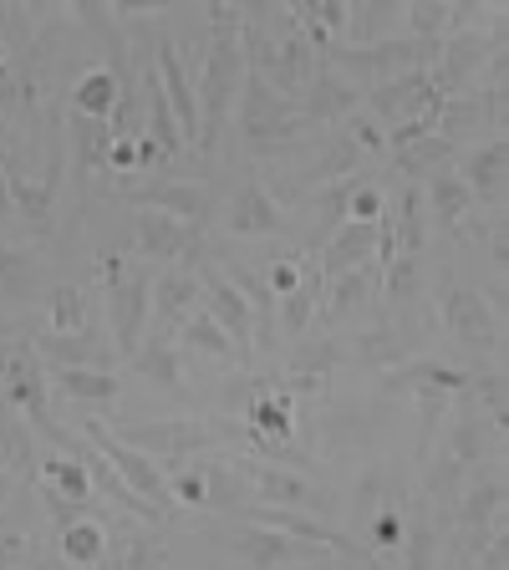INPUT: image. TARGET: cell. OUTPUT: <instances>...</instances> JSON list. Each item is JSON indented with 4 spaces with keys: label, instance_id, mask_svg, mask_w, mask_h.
<instances>
[{
    "label": "cell",
    "instance_id": "obj_1",
    "mask_svg": "<svg viewBox=\"0 0 509 570\" xmlns=\"http://www.w3.org/2000/svg\"><path fill=\"white\" fill-rule=\"evenodd\" d=\"M209 57H204L199 67V148L204 158L214 154V142H219V132H225L229 122V102H235L239 82H245V11L239 6H214L209 11Z\"/></svg>",
    "mask_w": 509,
    "mask_h": 570
},
{
    "label": "cell",
    "instance_id": "obj_2",
    "mask_svg": "<svg viewBox=\"0 0 509 570\" xmlns=\"http://www.w3.org/2000/svg\"><path fill=\"white\" fill-rule=\"evenodd\" d=\"M0 387H6V397H11L16 413H21L47 443H57L61 453H87L82 443L71 439L67 428L51 417L47 372H41V356H36L31 342H6V346H0Z\"/></svg>",
    "mask_w": 509,
    "mask_h": 570
},
{
    "label": "cell",
    "instance_id": "obj_3",
    "mask_svg": "<svg viewBox=\"0 0 509 570\" xmlns=\"http://www.w3.org/2000/svg\"><path fill=\"white\" fill-rule=\"evenodd\" d=\"M306 132V118L291 97H281L271 82L261 77V67L245 57V82H239V138L249 148H281L296 142Z\"/></svg>",
    "mask_w": 509,
    "mask_h": 570
},
{
    "label": "cell",
    "instance_id": "obj_4",
    "mask_svg": "<svg viewBox=\"0 0 509 570\" xmlns=\"http://www.w3.org/2000/svg\"><path fill=\"white\" fill-rule=\"evenodd\" d=\"M107 281V311H112V342L118 356H133L148 336V296H154V275L143 265H128L123 255H102Z\"/></svg>",
    "mask_w": 509,
    "mask_h": 570
},
{
    "label": "cell",
    "instance_id": "obj_5",
    "mask_svg": "<svg viewBox=\"0 0 509 570\" xmlns=\"http://www.w3.org/2000/svg\"><path fill=\"white\" fill-rule=\"evenodd\" d=\"M439 47L443 41H418V36H378V41H356V47H332L326 57L356 77H368L372 87L398 77V71H428L439 61Z\"/></svg>",
    "mask_w": 509,
    "mask_h": 570
},
{
    "label": "cell",
    "instance_id": "obj_6",
    "mask_svg": "<svg viewBox=\"0 0 509 570\" xmlns=\"http://www.w3.org/2000/svg\"><path fill=\"white\" fill-rule=\"evenodd\" d=\"M495 51H505V16H499V11H495V21H489V31L469 26V31L443 36L439 61L428 67V77H433V87H439V97L469 92V82H474L479 67H484Z\"/></svg>",
    "mask_w": 509,
    "mask_h": 570
},
{
    "label": "cell",
    "instance_id": "obj_7",
    "mask_svg": "<svg viewBox=\"0 0 509 570\" xmlns=\"http://www.w3.org/2000/svg\"><path fill=\"white\" fill-rule=\"evenodd\" d=\"M439 87H433V77L428 71H398V77H388V82H372L368 92H362V107H368V118L378 122V128L398 132L408 128V122L418 118H433L439 112ZM382 132V138H388Z\"/></svg>",
    "mask_w": 509,
    "mask_h": 570
},
{
    "label": "cell",
    "instance_id": "obj_8",
    "mask_svg": "<svg viewBox=\"0 0 509 570\" xmlns=\"http://www.w3.org/2000/svg\"><path fill=\"white\" fill-rule=\"evenodd\" d=\"M87 433V443H92L97 453H102V463L112 469V474L123 479V484L133 489V494L143 499V504H154L158 514H168L174 510V494H168V479H164V469H158L148 453H138V449H128V443L112 433V428H102V423H87L82 428Z\"/></svg>",
    "mask_w": 509,
    "mask_h": 570
},
{
    "label": "cell",
    "instance_id": "obj_9",
    "mask_svg": "<svg viewBox=\"0 0 509 570\" xmlns=\"http://www.w3.org/2000/svg\"><path fill=\"white\" fill-rule=\"evenodd\" d=\"M239 474L249 484V504H275V510H306V514H326L332 499L321 494L311 479L291 474V469H275V463H255V459H239Z\"/></svg>",
    "mask_w": 509,
    "mask_h": 570
},
{
    "label": "cell",
    "instance_id": "obj_10",
    "mask_svg": "<svg viewBox=\"0 0 509 570\" xmlns=\"http://www.w3.org/2000/svg\"><path fill=\"white\" fill-rule=\"evenodd\" d=\"M61 168H67V158H61V138H51V158H47V174H41V178L21 174V168H6V184H11V209L26 219V229H31V235H51V225H57Z\"/></svg>",
    "mask_w": 509,
    "mask_h": 570
},
{
    "label": "cell",
    "instance_id": "obj_11",
    "mask_svg": "<svg viewBox=\"0 0 509 570\" xmlns=\"http://www.w3.org/2000/svg\"><path fill=\"white\" fill-rule=\"evenodd\" d=\"M133 245L143 261H204L199 225H184V219L158 209H133Z\"/></svg>",
    "mask_w": 509,
    "mask_h": 570
},
{
    "label": "cell",
    "instance_id": "obj_12",
    "mask_svg": "<svg viewBox=\"0 0 509 570\" xmlns=\"http://www.w3.org/2000/svg\"><path fill=\"white\" fill-rule=\"evenodd\" d=\"M484 459V428H479V413H459L449 423V443H443L439 469L428 474V499H453L459 484L479 469Z\"/></svg>",
    "mask_w": 509,
    "mask_h": 570
},
{
    "label": "cell",
    "instance_id": "obj_13",
    "mask_svg": "<svg viewBox=\"0 0 509 570\" xmlns=\"http://www.w3.org/2000/svg\"><path fill=\"white\" fill-rule=\"evenodd\" d=\"M128 449L148 453V459H184V453H209L214 443H219V428L209 423H194V417H184V423H128V428H112Z\"/></svg>",
    "mask_w": 509,
    "mask_h": 570
},
{
    "label": "cell",
    "instance_id": "obj_14",
    "mask_svg": "<svg viewBox=\"0 0 509 570\" xmlns=\"http://www.w3.org/2000/svg\"><path fill=\"white\" fill-rule=\"evenodd\" d=\"M306 128H342L352 112H362V87L346 82L342 71L316 67V77L306 82V92L296 97Z\"/></svg>",
    "mask_w": 509,
    "mask_h": 570
},
{
    "label": "cell",
    "instance_id": "obj_15",
    "mask_svg": "<svg viewBox=\"0 0 509 570\" xmlns=\"http://www.w3.org/2000/svg\"><path fill=\"white\" fill-rule=\"evenodd\" d=\"M439 316L443 326H449L459 342L469 346H499V311L489 306V296H479V291H469V285H449L439 296Z\"/></svg>",
    "mask_w": 509,
    "mask_h": 570
},
{
    "label": "cell",
    "instance_id": "obj_16",
    "mask_svg": "<svg viewBox=\"0 0 509 570\" xmlns=\"http://www.w3.org/2000/svg\"><path fill=\"white\" fill-rule=\"evenodd\" d=\"M194 275H199V296H204V311H209L219 326H225L229 336H235V346H249L255 342V311H249V301L239 296L235 285L219 275V265H209V255H204L199 265H194Z\"/></svg>",
    "mask_w": 509,
    "mask_h": 570
},
{
    "label": "cell",
    "instance_id": "obj_17",
    "mask_svg": "<svg viewBox=\"0 0 509 570\" xmlns=\"http://www.w3.org/2000/svg\"><path fill=\"white\" fill-rule=\"evenodd\" d=\"M138 209H158V214H174V219H184V225H199L209 219V189L204 184H194V178H158V184H148V189H133L128 194Z\"/></svg>",
    "mask_w": 509,
    "mask_h": 570
},
{
    "label": "cell",
    "instance_id": "obj_18",
    "mask_svg": "<svg viewBox=\"0 0 509 570\" xmlns=\"http://www.w3.org/2000/svg\"><path fill=\"white\" fill-rule=\"evenodd\" d=\"M229 550H235V560H245L249 570H275V566L306 560V546H301V540H291V534H281V530H265V524H249V520L235 524Z\"/></svg>",
    "mask_w": 509,
    "mask_h": 570
},
{
    "label": "cell",
    "instance_id": "obj_19",
    "mask_svg": "<svg viewBox=\"0 0 509 570\" xmlns=\"http://www.w3.org/2000/svg\"><path fill=\"white\" fill-rule=\"evenodd\" d=\"M194 301H199V275L189 265H174V271L154 275V296H148L154 336H174V326L194 311Z\"/></svg>",
    "mask_w": 509,
    "mask_h": 570
},
{
    "label": "cell",
    "instance_id": "obj_20",
    "mask_svg": "<svg viewBox=\"0 0 509 570\" xmlns=\"http://www.w3.org/2000/svg\"><path fill=\"white\" fill-rule=\"evenodd\" d=\"M158 82H164V97L174 107L178 132L194 148L199 142V102H194V82H189V71H184V57H178L174 41H158Z\"/></svg>",
    "mask_w": 509,
    "mask_h": 570
},
{
    "label": "cell",
    "instance_id": "obj_21",
    "mask_svg": "<svg viewBox=\"0 0 509 570\" xmlns=\"http://www.w3.org/2000/svg\"><path fill=\"white\" fill-rule=\"evenodd\" d=\"M225 229L229 235H275V229H281V204H275V194L265 189L261 178H245L235 189Z\"/></svg>",
    "mask_w": 509,
    "mask_h": 570
},
{
    "label": "cell",
    "instance_id": "obj_22",
    "mask_svg": "<svg viewBox=\"0 0 509 570\" xmlns=\"http://www.w3.org/2000/svg\"><path fill=\"white\" fill-rule=\"evenodd\" d=\"M372 255H378V225H356V219H346V225L332 229V239H326V249H321V285L336 281L342 271H356V265H368Z\"/></svg>",
    "mask_w": 509,
    "mask_h": 570
},
{
    "label": "cell",
    "instance_id": "obj_23",
    "mask_svg": "<svg viewBox=\"0 0 509 570\" xmlns=\"http://www.w3.org/2000/svg\"><path fill=\"white\" fill-rule=\"evenodd\" d=\"M36 356H47V362H57V367H112V346L102 342V336L92 332H47V336H36Z\"/></svg>",
    "mask_w": 509,
    "mask_h": 570
},
{
    "label": "cell",
    "instance_id": "obj_24",
    "mask_svg": "<svg viewBox=\"0 0 509 570\" xmlns=\"http://www.w3.org/2000/svg\"><path fill=\"white\" fill-rule=\"evenodd\" d=\"M362 158H368V154H362V148H356L342 128H332V138L321 142L316 164H311L306 174H296V189H326V184H336V178L362 174Z\"/></svg>",
    "mask_w": 509,
    "mask_h": 570
},
{
    "label": "cell",
    "instance_id": "obj_25",
    "mask_svg": "<svg viewBox=\"0 0 509 570\" xmlns=\"http://www.w3.org/2000/svg\"><path fill=\"white\" fill-rule=\"evenodd\" d=\"M499 510H505V474L499 469H489L484 479H469V489L459 494V510H453V520H459V530H479L484 534L489 524H499Z\"/></svg>",
    "mask_w": 509,
    "mask_h": 570
},
{
    "label": "cell",
    "instance_id": "obj_26",
    "mask_svg": "<svg viewBox=\"0 0 509 570\" xmlns=\"http://www.w3.org/2000/svg\"><path fill=\"white\" fill-rule=\"evenodd\" d=\"M143 107H148V128H143V138L158 148V158H178L189 142H184V132H178V118H174V107H168V97H164L158 71L143 77Z\"/></svg>",
    "mask_w": 509,
    "mask_h": 570
},
{
    "label": "cell",
    "instance_id": "obj_27",
    "mask_svg": "<svg viewBox=\"0 0 509 570\" xmlns=\"http://www.w3.org/2000/svg\"><path fill=\"white\" fill-rule=\"evenodd\" d=\"M133 372H143V382L158 392H178L184 387V356H178V342L174 336H148L138 352L128 356Z\"/></svg>",
    "mask_w": 509,
    "mask_h": 570
},
{
    "label": "cell",
    "instance_id": "obj_28",
    "mask_svg": "<svg viewBox=\"0 0 509 570\" xmlns=\"http://www.w3.org/2000/svg\"><path fill=\"white\" fill-rule=\"evenodd\" d=\"M118 97H123V82L112 77V67H87L71 87V112L77 118H92V122H112L118 112Z\"/></svg>",
    "mask_w": 509,
    "mask_h": 570
},
{
    "label": "cell",
    "instance_id": "obj_29",
    "mask_svg": "<svg viewBox=\"0 0 509 570\" xmlns=\"http://www.w3.org/2000/svg\"><path fill=\"white\" fill-rule=\"evenodd\" d=\"M505 158H509V148H505V138H484L474 148V154L463 158V168H459V178L469 184V194H474V204L479 199H499V189H505Z\"/></svg>",
    "mask_w": 509,
    "mask_h": 570
},
{
    "label": "cell",
    "instance_id": "obj_30",
    "mask_svg": "<svg viewBox=\"0 0 509 570\" xmlns=\"http://www.w3.org/2000/svg\"><path fill=\"white\" fill-rule=\"evenodd\" d=\"M428 204H433L439 229H463L469 225V214H474V194H469V184L459 178V168H439V174H433V184H428Z\"/></svg>",
    "mask_w": 509,
    "mask_h": 570
},
{
    "label": "cell",
    "instance_id": "obj_31",
    "mask_svg": "<svg viewBox=\"0 0 509 570\" xmlns=\"http://www.w3.org/2000/svg\"><path fill=\"white\" fill-rule=\"evenodd\" d=\"M403 556H408V570H439V524H433V504L428 499H418L403 524Z\"/></svg>",
    "mask_w": 509,
    "mask_h": 570
},
{
    "label": "cell",
    "instance_id": "obj_32",
    "mask_svg": "<svg viewBox=\"0 0 509 570\" xmlns=\"http://www.w3.org/2000/svg\"><path fill=\"white\" fill-rule=\"evenodd\" d=\"M61 560L71 570H97L107 560V530L102 520H71L61 524Z\"/></svg>",
    "mask_w": 509,
    "mask_h": 570
},
{
    "label": "cell",
    "instance_id": "obj_33",
    "mask_svg": "<svg viewBox=\"0 0 509 570\" xmlns=\"http://www.w3.org/2000/svg\"><path fill=\"white\" fill-rule=\"evenodd\" d=\"M413 387H439V392H463L469 372L449 367V362H398L388 377V392H413Z\"/></svg>",
    "mask_w": 509,
    "mask_h": 570
},
{
    "label": "cell",
    "instance_id": "obj_34",
    "mask_svg": "<svg viewBox=\"0 0 509 570\" xmlns=\"http://www.w3.org/2000/svg\"><path fill=\"white\" fill-rule=\"evenodd\" d=\"M36 285H41V265L26 245H0V296L26 306L36 296Z\"/></svg>",
    "mask_w": 509,
    "mask_h": 570
},
{
    "label": "cell",
    "instance_id": "obj_35",
    "mask_svg": "<svg viewBox=\"0 0 509 570\" xmlns=\"http://www.w3.org/2000/svg\"><path fill=\"white\" fill-rule=\"evenodd\" d=\"M346 356V342L342 336H316V342H306L296 352V362H291V387H316V382H326V372H336V362Z\"/></svg>",
    "mask_w": 509,
    "mask_h": 570
},
{
    "label": "cell",
    "instance_id": "obj_36",
    "mask_svg": "<svg viewBox=\"0 0 509 570\" xmlns=\"http://www.w3.org/2000/svg\"><path fill=\"white\" fill-rule=\"evenodd\" d=\"M51 382H57V392L77 397V403H112L123 392L118 372H102V367H57Z\"/></svg>",
    "mask_w": 509,
    "mask_h": 570
},
{
    "label": "cell",
    "instance_id": "obj_37",
    "mask_svg": "<svg viewBox=\"0 0 509 570\" xmlns=\"http://www.w3.org/2000/svg\"><path fill=\"white\" fill-rule=\"evenodd\" d=\"M178 346H189V352H204V356H235V336L219 326L204 306H194L189 316L178 321Z\"/></svg>",
    "mask_w": 509,
    "mask_h": 570
},
{
    "label": "cell",
    "instance_id": "obj_38",
    "mask_svg": "<svg viewBox=\"0 0 509 570\" xmlns=\"http://www.w3.org/2000/svg\"><path fill=\"white\" fill-rule=\"evenodd\" d=\"M352 356L362 362V367H372V372H392V367H398V362L408 356V336L392 332V326H372V332H356Z\"/></svg>",
    "mask_w": 509,
    "mask_h": 570
},
{
    "label": "cell",
    "instance_id": "obj_39",
    "mask_svg": "<svg viewBox=\"0 0 509 570\" xmlns=\"http://www.w3.org/2000/svg\"><path fill=\"white\" fill-rule=\"evenodd\" d=\"M41 484H47L51 494H61L67 504H87V499L97 494L92 474H87V463L82 459H61V453L41 463Z\"/></svg>",
    "mask_w": 509,
    "mask_h": 570
},
{
    "label": "cell",
    "instance_id": "obj_40",
    "mask_svg": "<svg viewBox=\"0 0 509 570\" xmlns=\"http://www.w3.org/2000/svg\"><path fill=\"white\" fill-rule=\"evenodd\" d=\"M71 148H77V174H92V168H107V148H112V128L92 118H77L71 112Z\"/></svg>",
    "mask_w": 509,
    "mask_h": 570
},
{
    "label": "cell",
    "instance_id": "obj_41",
    "mask_svg": "<svg viewBox=\"0 0 509 570\" xmlns=\"http://www.w3.org/2000/svg\"><path fill=\"white\" fill-rule=\"evenodd\" d=\"M392 158H398V168H403L408 178H418V174H428V168H449L453 142L439 138V132H428V138L408 142V148H392Z\"/></svg>",
    "mask_w": 509,
    "mask_h": 570
},
{
    "label": "cell",
    "instance_id": "obj_42",
    "mask_svg": "<svg viewBox=\"0 0 509 570\" xmlns=\"http://www.w3.org/2000/svg\"><path fill=\"white\" fill-rule=\"evenodd\" d=\"M321 291H326V285H321V275H316V265H311L306 271V281L296 285V291H291V296H281V326L291 336H301L311 326V311H316V301H321Z\"/></svg>",
    "mask_w": 509,
    "mask_h": 570
},
{
    "label": "cell",
    "instance_id": "obj_43",
    "mask_svg": "<svg viewBox=\"0 0 509 570\" xmlns=\"http://www.w3.org/2000/svg\"><path fill=\"white\" fill-rule=\"evenodd\" d=\"M326 285H332V296H326V321H346L356 306H362V301H368L372 271H362V265H356V271H342L336 281H326Z\"/></svg>",
    "mask_w": 509,
    "mask_h": 570
},
{
    "label": "cell",
    "instance_id": "obj_44",
    "mask_svg": "<svg viewBox=\"0 0 509 570\" xmlns=\"http://www.w3.org/2000/svg\"><path fill=\"white\" fill-rule=\"evenodd\" d=\"M47 316H51V332L67 336V332H87V296L82 285H57L47 301Z\"/></svg>",
    "mask_w": 509,
    "mask_h": 570
},
{
    "label": "cell",
    "instance_id": "obj_45",
    "mask_svg": "<svg viewBox=\"0 0 509 570\" xmlns=\"http://www.w3.org/2000/svg\"><path fill=\"white\" fill-rule=\"evenodd\" d=\"M16 107H36V87L21 71V61L0 47V112H16Z\"/></svg>",
    "mask_w": 509,
    "mask_h": 570
},
{
    "label": "cell",
    "instance_id": "obj_46",
    "mask_svg": "<svg viewBox=\"0 0 509 570\" xmlns=\"http://www.w3.org/2000/svg\"><path fill=\"white\" fill-rule=\"evenodd\" d=\"M219 275H225V281H229V285H235L239 296H245V301H249V311H255V321L275 316V296H271V285H265V281H261V275L249 271V265L229 261V265H225V271H219Z\"/></svg>",
    "mask_w": 509,
    "mask_h": 570
},
{
    "label": "cell",
    "instance_id": "obj_47",
    "mask_svg": "<svg viewBox=\"0 0 509 570\" xmlns=\"http://www.w3.org/2000/svg\"><path fill=\"white\" fill-rule=\"evenodd\" d=\"M463 392H474V403L489 413V423L505 428L509 407H505V372H469V387Z\"/></svg>",
    "mask_w": 509,
    "mask_h": 570
},
{
    "label": "cell",
    "instance_id": "obj_48",
    "mask_svg": "<svg viewBox=\"0 0 509 570\" xmlns=\"http://www.w3.org/2000/svg\"><path fill=\"white\" fill-rule=\"evenodd\" d=\"M418 255H392V265L382 271V296H388V306H403V301H413L418 291Z\"/></svg>",
    "mask_w": 509,
    "mask_h": 570
},
{
    "label": "cell",
    "instance_id": "obj_49",
    "mask_svg": "<svg viewBox=\"0 0 509 570\" xmlns=\"http://www.w3.org/2000/svg\"><path fill=\"white\" fill-rule=\"evenodd\" d=\"M249 423H255V433L291 439V403H285V392H271V397H261V403L249 407Z\"/></svg>",
    "mask_w": 509,
    "mask_h": 570
},
{
    "label": "cell",
    "instance_id": "obj_50",
    "mask_svg": "<svg viewBox=\"0 0 509 570\" xmlns=\"http://www.w3.org/2000/svg\"><path fill=\"white\" fill-rule=\"evenodd\" d=\"M382 214H388V199H382V189L372 184V178H362L352 189V204H346V219H356V225H378Z\"/></svg>",
    "mask_w": 509,
    "mask_h": 570
},
{
    "label": "cell",
    "instance_id": "obj_51",
    "mask_svg": "<svg viewBox=\"0 0 509 570\" xmlns=\"http://www.w3.org/2000/svg\"><path fill=\"white\" fill-rule=\"evenodd\" d=\"M123 570H168V550L158 546L154 534H133L128 556H123Z\"/></svg>",
    "mask_w": 509,
    "mask_h": 570
},
{
    "label": "cell",
    "instance_id": "obj_52",
    "mask_svg": "<svg viewBox=\"0 0 509 570\" xmlns=\"http://www.w3.org/2000/svg\"><path fill=\"white\" fill-rule=\"evenodd\" d=\"M168 494H174V504L209 510V484H204V469H184V474H174V479H168Z\"/></svg>",
    "mask_w": 509,
    "mask_h": 570
},
{
    "label": "cell",
    "instance_id": "obj_53",
    "mask_svg": "<svg viewBox=\"0 0 509 570\" xmlns=\"http://www.w3.org/2000/svg\"><path fill=\"white\" fill-rule=\"evenodd\" d=\"M403 524H408V514L398 510V504H382V510L372 514V546H378V550H398V546H403Z\"/></svg>",
    "mask_w": 509,
    "mask_h": 570
},
{
    "label": "cell",
    "instance_id": "obj_54",
    "mask_svg": "<svg viewBox=\"0 0 509 570\" xmlns=\"http://www.w3.org/2000/svg\"><path fill=\"white\" fill-rule=\"evenodd\" d=\"M306 271L311 265H301V261H275V271L265 275V285H271V296H291L301 281H306Z\"/></svg>",
    "mask_w": 509,
    "mask_h": 570
},
{
    "label": "cell",
    "instance_id": "obj_55",
    "mask_svg": "<svg viewBox=\"0 0 509 570\" xmlns=\"http://www.w3.org/2000/svg\"><path fill=\"white\" fill-rule=\"evenodd\" d=\"M505 550H509L505 524H495V530L484 534V550H479V570H505Z\"/></svg>",
    "mask_w": 509,
    "mask_h": 570
},
{
    "label": "cell",
    "instance_id": "obj_56",
    "mask_svg": "<svg viewBox=\"0 0 509 570\" xmlns=\"http://www.w3.org/2000/svg\"><path fill=\"white\" fill-rule=\"evenodd\" d=\"M107 168H118V174L138 168V138H112V148H107Z\"/></svg>",
    "mask_w": 509,
    "mask_h": 570
},
{
    "label": "cell",
    "instance_id": "obj_57",
    "mask_svg": "<svg viewBox=\"0 0 509 570\" xmlns=\"http://www.w3.org/2000/svg\"><path fill=\"white\" fill-rule=\"evenodd\" d=\"M26 556V540L16 530H6V524H0V570L6 566H16V560Z\"/></svg>",
    "mask_w": 509,
    "mask_h": 570
},
{
    "label": "cell",
    "instance_id": "obj_58",
    "mask_svg": "<svg viewBox=\"0 0 509 570\" xmlns=\"http://www.w3.org/2000/svg\"><path fill=\"white\" fill-rule=\"evenodd\" d=\"M0 168H16V142H11V128L0 122Z\"/></svg>",
    "mask_w": 509,
    "mask_h": 570
},
{
    "label": "cell",
    "instance_id": "obj_59",
    "mask_svg": "<svg viewBox=\"0 0 509 570\" xmlns=\"http://www.w3.org/2000/svg\"><path fill=\"white\" fill-rule=\"evenodd\" d=\"M11 214V184H6V168H0V219Z\"/></svg>",
    "mask_w": 509,
    "mask_h": 570
},
{
    "label": "cell",
    "instance_id": "obj_60",
    "mask_svg": "<svg viewBox=\"0 0 509 570\" xmlns=\"http://www.w3.org/2000/svg\"><path fill=\"white\" fill-rule=\"evenodd\" d=\"M6 494H11V474L0 469V504H6Z\"/></svg>",
    "mask_w": 509,
    "mask_h": 570
}]
</instances>
